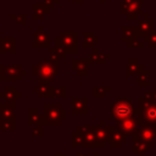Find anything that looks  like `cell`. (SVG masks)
Instances as JSON below:
<instances>
[{
	"instance_id": "1",
	"label": "cell",
	"mask_w": 156,
	"mask_h": 156,
	"mask_svg": "<svg viewBox=\"0 0 156 156\" xmlns=\"http://www.w3.org/2000/svg\"><path fill=\"white\" fill-rule=\"evenodd\" d=\"M32 73L33 76L38 77L39 80L49 83L52 79H55V77L60 73V60H55L50 57L48 60L38 61L37 63L33 65Z\"/></svg>"
},
{
	"instance_id": "2",
	"label": "cell",
	"mask_w": 156,
	"mask_h": 156,
	"mask_svg": "<svg viewBox=\"0 0 156 156\" xmlns=\"http://www.w3.org/2000/svg\"><path fill=\"white\" fill-rule=\"evenodd\" d=\"M44 123L45 126H58L66 119V110L58 104H44Z\"/></svg>"
},
{
	"instance_id": "3",
	"label": "cell",
	"mask_w": 156,
	"mask_h": 156,
	"mask_svg": "<svg viewBox=\"0 0 156 156\" xmlns=\"http://www.w3.org/2000/svg\"><path fill=\"white\" fill-rule=\"evenodd\" d=\"M133 113H134L133 105L129 100L123 99V100H118V101H115L113 104H111L110 116L112 119L122 121V119L132 117Z\"/></svg>"
},
{
	"instance_id": "4",
	"label": "cell",
	"mask_w": 156,
	"mask_h": 156,
	"mask_svg": "<svg viewBox=\"0 0 156 156\" xmlns=\"http://www.w3.org/2000/svg\"><path fill=\"white\" fill-rule=\"evenodd\" d=\"M141 118L150 124H156V101H151L147 98H143L139 101V110Z\"/></svg>"
},
{
	"instance_id": "5",
	"label": "cell",
	"mask_w": 156,
	"mask_h": 156,
	"mask_svg": "<svg viewBox=\"0 0 156 156\" xmlns=\"http://www.w3.org/2000/svg\"><path fill=\"white\" fill-rule=\"evenodd\" d=\"M27 74V71L21 65H5V73L1 82H21L22 77Z\"/></svg>"
},
{
	"instance_id": "6",
	"label": "cell",
	"mask_w": 156,
	"mask_h": 156,
	"mask_svg": "<svg viewBox=\"0 0 156 156\" xmlns=\"http://www.w3.org/2000/svg\"><path fill=\"white\" fill-rule=\"evenodd\" d=\"M141 4L143 0H123L121 11L127 15L128 20H135L140 13H143Z\"/></svg>"
},
{
	"instance_id": "7",
	"label": "cell",
	"mask_w": 156,
	"mask_h": 156,
	"mask_svg": "<svg viewBox=\"0 0 156 156\" xmlns=\"http://www.w3.org/2000/svg\"><path fill=\"white\" fill-rule=\"evenodd\" d=\"M60 43L67 50V52H77V33L76 32H66L62 30L58 35Z\"/></svg>"
},
{
	"instance_id": "8",
	"label": "cell",
	"mask_w": 156,
	"mask_h": 156,
	"mask_svg": "<svg viewBox=\"0 0 156 156\" xmlns=\"http://www.w3.org/2000/svg\"><path fill=\"white\" fill-rule=\"evenodd\" d=\"M143 122V118L141 116H138V117H129V118H126V119H122V121H117V128L123 132L124 134H129V133H134L135 130H138V126Z\"/></svg>"
},
{
	"instance_id": "9",
	"label": "cell",
	"mask_w": 156,
	"mask_h": 156,
	"mask_svg": "<svg viewBox=\"0 0 156 156\" xmlns=\"http://www.w3.org/2000/svg\"><path fill=\"white\" fill-rule=\"evenodd\" d=\"M77 130L82 132L83 133V136H84V144L83 146L84 147H102L104 144L100 143L96 138V135L94 134L93 129H91V126L90 127H87V126H80L77 128Z\"/></svg>"
},
{
	"instance_id": "10",
	"label": "cell",
	"mask_w": 156,
	"mask_h": 156,
	"mask_svg": "<svg viewBox=\"0 0 156 156\" xmlns=\"http://www.w3.org/2000/svg\"><path fill=\"white\" fill-rule=\"evenodd\" d=\"M34 41H33V48H49L50 44V35L44 30V27L40 26L38 27L37 32H33Z\"/></svg>"
},
{
	"instance_id": "11",
	"label": "cell",
	"mask_w": 156,
	"mask_h": 156,
	"mask_svg": "<svg viewBox=\"0 0 156 156\" xmlns=\"http://www.w3.org/2000/svg\"><path fill=\"white\" fill-rule=\"evenodd\" d=\"M89 101L85 98L80 99H72L71 100V112L73 115H85L88 113Z\"/></svg>"
},
{
	"instance_id": "12",
	"label": "cell",
	"mask_w": 156,
	"mask_h": 156,
	"mask_svg": "<svg viewBox=\"0 0 156 156\" xmlns=\"http://www.w3.org/2000/svg\"><path fill=\"white\" fill-rule=\"evenodd\" d=\"M91 129L94 132V134L96 135L98 140L100 143H105L107 141L108 139H111V135H112V132H113V128L111 126H106V127H99V126H91Z\"/></svg>"
},
{
	"instance_id": "13",
	"label": "cell",
	"mask_w": 156,
	"mask_h": 156,
	"mask_svg": "<svg viewBox=\"0 0 156 156\" xmlns=\"http://www.w3.org/2000/svg\"><path fill=\"white\" fill-rule=\"evenodd\" d=\"M136 139H140L143 141H151V139H154L156 141V130L150 126H143V128L138 129V133L134 136V140Z\"/></svg>"
},
{
	"instance_id": "14",
	"label": "cell",
	"mask_w": 156,
	"mask_h": 156,
	"mask_svg": "<svg viewBox=\"0 0 156 156\" xmlns=\"http://www.w3.org/2000/svg\"><path fill=\"white\" fill-rule=\"evenodd\" d=\"M33 91L38 94V98H54V88L46 82L39 80L37 87H33Z\"/></svg>"
},
{
	"instance_id": "15",
	"label": "cell",
	"mask_w": 156,
	"mask_h": 156,
	"mask_svg": "<svg viewBox=\"0 0 156 156\" xmlns=\"http://www.w3.org/2000/svg\"><path fill=\"white\" fill-rule=\"evenodd\" d=\"M15 107L16 102H1L0 104V116L1 119H15Z\"/></svg>"
},
{
	"instance_id": "16",
	"label": "cell",
	"mask_w": 156,
	"mask_h": 156,
	"mask_svg": "<svg viewBox=\"0 0 156 156\" xmlns=\"http://www.w3.org/2000/svg\"><path fill=\"white\" fill-rule=\"evenodd\" d=\"M28 113V126H45L44 123V116L39 115L37 108H28L27 110Z\"/></svg>"
},
{
	"instance_id": "17",
	"label": "cell",
	"mask_w": 156,
	"mask_h": 156,
	"mask_svg": "<svg viewBox=\"0 0 156 156\" xmlns=\"http://www.w3.org/2000/svg\"><path fill=\"white\" fill-rule=\"evenodd\" d=\"M88 60H77L73 58L71 61V68L76 71L79 76H87L88 74Z\"/></svg>"
},
{
	"instance_id": "18",
	"label": "cell",
	"mask_w": 156,
	"mask_h": 156,
	"mask_svg": "<svg viewBox=\"0 0 156 156\" xmlns=\"http://www.w3.org/2000/svg\"><path fill=\"white\" fill-rule=\"evenodd\" d=\"M1 96L7 102H15L17 99L22 96V94L16 89V87H5L4 91L1 93Z\"/></svg>"
},
{
	"instance_id": "19",
	"label": "cell",
	"mask_w": 156,
	"mask_h": 156,
	"mask_svg": "<svg viewBox=\"0 0 156 156\" xmlns=\"http://www.w3.org/2000/svg\"><path fill=\"white\" fill-rule=\"evenodd\" d=\"M0 44L4 52H16V38L15 37H0Z\"/></svg>"
},
{
	"instance_id": "20",
	"label": "cell",
	"mask_w": 156,
	"mask_h": 156,
	"mask_svg": "<svg viewBox=\"0 0 156 156\" xmlns=\"http://www.w3.org/2000/svg\"><path fill=\"white\" fill-rule=\"evenodd\" d=\"M138 28H139V30H140V34L144 35V37H146V35H149V34L152 32V29H154V21H151V20L149 18V16L145 15V16H144V20L139 21Z\"/></svg>"
},
{
	"instance_id": "21",
	"label": "cell",
	"mask_w": 156,
	"mask_h": 156,
	"mask_svg": "<svg viewBox=\"0 0 156 156\" xmlns=\"http://www.w3.org/2000/svg\"><path fill=\"white\" fill-rule=\"evenodd\" d=\"M33 9H34V13H33V20L38 21V20H43L45 15L49 13L50 7L44 2V4H33Z\"/></svg>"
},
{
	"instance_id": "22",
	"label": "cell",
	"mask_w": 156,
	"mask_h": 156,
	"mask_svg": "<svg viewBox=\"0 0 156 156\" xmlns=\"http://www.w3.org/2000/svg\"><path fill=\"white\" fill-rule=\"evenodd\" d=\"M108 56H110L108 54L102 55V54H100L99 49H94V51L90 54V56L88 58V62L89 63H104L105 57H108Z\"/></svg>"
},
{
	"instance_id": "23",
	"label": "cell",
	"mask_w": 156,
	"mask_h": 156,
	"mask_svg": "<svg viewBox=\"0 0 156 156\" xmlns=\"http://www.w3.org/2000/svg\"><path fill=\"white\" fill-rule=\"evenodd\" d=\"M83 37H84L83 48H90L95 43L99 41V38L98 37H94V33L93 32H83Z\"/></svg>"
},
{
	"instance_id": "24",
	"label": "cell",
	"mask_w": 156,
	"mask_h": 156,
	"mask_svg": "<svg viewBox=\"0 0 156 156\" xmlns=\"http://www.w3.org/2000/svg\"><path fill=\"white\" fill-rule=\"evenodd\" d=\"M71 134H72V143H71L72 147H77L78 145L83 146V144H84V136H83V133L79 132V130H73Z\"/></svg>"
},
{
	"instance_id": "25",
	"label": "cell",
	"mask_w": 156,
	"mask_h": 156,
	"mask_svg": "<svg viewBox=\"0 0 156 156\" xmlns=\"http://www.w3.org/2000/svg\"><path fill=\"white\" fill-rule=\"evenodd\" d=\"M0 130H16V118L15 119H0Z\"/></svg>"
},
{
	"instance_id": "26",
	"label": "cell",
	"mask_w": 156,
	"mask_h": 156,
	"mask_svg": "<svg viewBox=\"0 0 156 156\" xmlns=\"http://www.w3.org/2000/svg\"><path fill=\"white\" fill-rule=\"evenodd\" d=\"M123 141H126V136L122 133H113L111 135V146L112 147H118Z\"/></svg>"
},
{
	"instance_id": "27",
	"label": "cell",
	"mask_w": 156,
	"mask_h": 156,
	"mask_svg": "<svg viewBox=\"0 0 156 156\" xmlns=\"http://www.w3.org/2000/svg\"><path fill=\"white\" fill-rule=\"evenodd\" d=\"M107 91H110L108 87H104V88H98V87H95V88H94V96H95V98H102V96L105 95V93H107Z\"/></svg>"
},
{
	"instance_id": "28",
	"label": "cell",
	"mask_w": 156,
	"mask_h": 156,
	"mask_svg": "<svg viewBox=\"0 0 156 156\" xmlns=\"http://www.w3.org/2000/svg\"><path fill=\"white\" fill-rule=\"evenodd\" d=\"M65 96H66V88L65 87L54 88V98H65Z\"/></svg>"
},
{
	"instance_id": "29",
	"label": "cell",
	"mask_w": 156,
	"mask_h": 156,
	"mask_svg": "<svg viewBox=\"0 0 156 156\" xmlns=\"http://www.w3.org/2000/svg\"><path fill=\"white\" fill-rule=\"evenodd\" d=\"M33 136H43L44 134V126H34L32 130Z\"/></svg>"
},
{
	"instance_id": "30",
	"label": "cell",
	"mask_w": 156,
	"mask_h": 156,
	"mask_svg": "<svg viewBox=\"0 0 156 156\" xmlns=\"http://www.w3.org/2000/svg\"><path fill=\"white\" fill-rule=\"evenodd\" d=\"M145 41L150 43V46H156V33H150L149 35L144 37Z\"/></svg>"
},
{
	"instance_id": "31",
	"label": "cell",
	"mask_w": 156,
	"mask_h": 156,
	"mask_svg": "<svg viewBox=\"0 0 156 156\" xmlns=\"http://www.w3.org/2000/svg\"><path fill=\"white\" fill-rule=\"evenodd\" d=\"M27 15L26 13H22V15H20V16H16L15 17V21L17 22V23H20V24H22V26H27Z\"/></svg>"
},
{
	"instance_id": "32",
	"label": "cell",
	"mask_w": 156,
	"mask_h": 156,
	"mask_svg": "<svg viewBox=\"0 0 156 156\" xmlns=\"http://www.w3.org/2000/svg\"><path fill=\"white\" fill-rule=\"evenodd\" d=\"M44 2H45L50 9H54V7H55V5L60 2V0H44Z\"/></svg>"
},
{
	"instance_id": "33",
	"label": "cell",
	"mask_w": 156,
	"mask_h": 156,
	"mask_svg": "<svg viewBox=\"0 0 156 156\" xmlns=\"http://www.w3.org/2000/svg\"><path fill=\"white\" fill-rule=\"evenodd\" d=\"M4 73H5V65H0V80H1Z\"/></svg>"
},
{
	"instance_id": "34",
	"label": "cell",
	"mask_w": 156,
	"mask_h": 156,
	"mask_svg": "<svg viewBox=\"0 0 156 156\" xmlns=\"http://www.w3.org/2000/svg\"><path fill=\"white\" fill-rule=\"evenodd\" d=\"M55 156H66V154H63V152H57V154H55Z\"/></svg>"
},
{
	"instance_id": "35",
	"label": "cell",
	"mask_w": 156,
	"mask_h": 156,
	"mask_svg": "<svg viewBox=\"0 0 156 156\" xmlns=\"http://www.w3.org/2000/svg\"><path fill=\"white\" fill-rule=\"evenodd\" d=\"M77 156H89V155H85V154H78Z\"/></svg>"
},
{
	"instance_id": "36",
	"label": "cell",
	"mask_w": 156,
	"mask_h": 156,
	"mask_svg": "<svg viewBox=\"0 0 156 156\" xmlns=\"http://www.w3.org/2000/svg\"><path fill=\"white\" fill-rule=\"evenodd\" d=\"M89 156H99V155H98V154H90Z\"/></svg>"
},
{
	"instance_id": "37",
	"label": "cell",
	"mask_w": 156,
	"mask_h": 156,
	"mask_svg": "<svg viewBox=\"0 0 156 156\" xmlns=\"http://www.w3.org/2000/svg\"><path fill=\"white\" fill-rule=\"evenodd\" d=\"M73 1H76V2H79V4H80V2L83 1V0H73Z\"/></svg>"
},
{
	"instance_id": "38",
	"label": "cell",
	"mask_w": 156,
	"mask_h": 156,
	"mask_svg": "<svg viewBox=\"0 0 156 156\" xmlns=\"http://www.w3.org/2000/svg\"><path fill=\"white\" fill-rule=\"evenodd\" d=\"M2 52H4V51H2V49L0 48V54H2Z\"/></svg>"
},
{
	"instance_id": "39",
	"label": "cell",
	"mask_w": 156,
	"mask_h": 156,
	"mask_svg": "<svg viewBox=\"0 0 156 156\" xmlns=\"http://www.w3.org/2000/svg\"><path fill=\"white\" fill-rule=\"evenodd\" d=\"M104 1H105V0H100V2H104Z\"/></svg>"
},
{
	"instance_id": "40",
	"label": "cell",
	"mask_w": 156,
	"mask_h": 156,
	"mask_svg": "<svg viewBox=\"0 0 156 156\" xmlns=\"http://www.w3.org/2000/svg\"><path fill=\"white\" fill-rule=\"evenodd\" d=\"M0 98H2V96H1V93H0Z\"/></svg>"
},
{
	"instance_id": "41",
	"label": "cell",
	"mask_w": 156,
	"mask_h": 156,
	"mask_svg": "<svg viewBox=\"0 0 156 156\" xmlns=\"http://www.w3.org/2000/svg\"><path fill=\"white\" fill-rule=\"evenodd\" d=\"M155 95H156V94H155ZM155 101H156V98H155Z\"/></svg>"
}]
</instances>
